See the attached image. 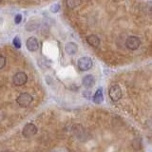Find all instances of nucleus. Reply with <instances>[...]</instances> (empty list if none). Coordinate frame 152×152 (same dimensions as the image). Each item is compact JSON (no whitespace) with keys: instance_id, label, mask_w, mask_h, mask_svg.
<instances>
[{"instance_id":"nucleus-2","label":"nucleus","mask_w":152,"mask_h":152,"mask_svg":"<svg viewBox=\"0 0 152 152\" xmlns=\"http://www.w3.org/2000/svg\"><path fill=\"white\" fill-rule=\"evenodd\" d=\"M77 66L81 71H87L92 68L93 62L89 57H81L77 62Z\"/></svg>"},{"instance_id":"nucleus-11","label":"nucleus","mask_w":152,"mask_h":152,"mask_svg":"<svg viewBox=\"0 0 152 152\" xmlns=\"http://www.w3.org/2000/svg\"><path fill=\"white\" fill-rule=\"evenodd\" d=\"M104 101V96H103V89L98 88L96 90V92L93 95V102L95 104H101Z\"/></svg>"},{"instance_id":"nucleus-7","label":"nucleus","mask_w":152,"mask_h":152,"mask_svg":"<svg viewBox=\"0 0 152 152\" xmlns=\"http://www.w3.org/2000/svg\"><path fill=\"white\" fill-rule=\"evenodd\" d=\"M26 47L30 51H36L39 49V43L35 37H30L26 42Z\"/></svg>"},{"instance_id":"nucleus-9","label":"nucleus","mask_w":152,"mask_h":152,"mask_svg":"<svg viewBox=\"0 0 152 152\" xmlns=\"http://www.w3.org/2000/svg\"><path fill=\"white\" fill-rule=\"evenodd\" d=\"M87 42L88 43V44L93 47V48H97L100 46V38L97 36V35H95V34H90L87 37Z\"/></svg>"},{"instance_id":"nucleus-16","label":"nucleus","mask_w":152,"mask_h":152,"mask_svg":"<svg viewBox=\"0 0 152 152\" xmlns=\"http://www.w3.org/2000/svg\"><path fill=\"white\" fill-rule=\"evenodd\" d=\"M22 20V15L21 14H17V15H15V18H14V23L15 24H20Z\"/></svg>"},{"instance_id":"nucleus-17","label":"nucleus","mask_w":152,"mask_h":152,"mask_svg":"<svg viewBox=\"0 0 152 152\" xmlns=\"http://www.w3.org/2000/svg\"><path fill=\"white\" fill-rule=\"evenodd\" d=\"M3 152H10V151H8V150H5V151H3Z\"/></svg>"},{"instance_id":"nucleus-5","label":"nucleus","mask_w":152,"mask_h":152,"mask_svg":"<svg viewBox=\"0 0 152 152\" xmlns=\"http://www.w3.org/2000/svg\"><path fill=\"white\" fill-rule=\"evenodd\" d=\"M37 132V127L34 124L28 123L23 127L22 129V134L25 138H31L32 136H34Z\"/></svg>"},{"instance_id":"nucleus-1","label":"nucleus","mask_w":152,"mask_h":152,"mask_svg":"<svg viewBox=\"0 0 152 152\" xmlns=\"http://www.w3.org/2000/svg\"><path fill=\"white\" fill-rule=\"evenodd\" d=\"M32 100H33V98H32V96L30 93L24 92V93H21L17 97L16 102H17V104L21 107H28L31 104Z\"/></svg>"},{"instance_id":"nucleus-4","label":"nucleus","mask_w":152,"mask_h":152,"mask_svg":"<svg viewBox=\"0 0 152 152\" xmlns=\"http://www.w3.org/2000/svg\"><path fill=\"white\" fill-rule=\"evenodd\" d=\"M141 45V40L139 37L137 36H129L126 40V47L128 50H136Z\"/></svg>"},{"instance_id":"nucleus-8","label":"nucleus","mask_w":152,"mask_h":152,"mask_svg":"<svg viewBox=\"0 0 152 152\" xmlns=\"http://www.w3.org/2000/svg\"><path fill=\"white\" fill-rule=\"evenodd\" d=\"M78 50V46L73 42H69L68 44H66L65 46V51L66 53H68L69 55H73L75 54Z\"/></svg>"},{"instance_id":"nucleus-13","label":"nucleus","mask_w":152,"mask_h":152,"mask_svg":"<svg viewBox=\"0 0 152 152\" xmlns=\"http://www.w3.org/2000/svg\"><path fill=\"white\" fill-rule=\"evenodd\" d=\"M12 44L13 46L16 48V49H20L21 48V40H20V38H19L18 36H15L13 38V40H12Z\"/></svg>"},{"instance_id":"nucleus-6","label":"nucleus","mask_w":152,"mask_h":152,"mask_svg":"<svg viewBox=\"0 0 152 152\" xmlns=\"http://www.w3.org/2000/svg\"><path fill=\"white\" fill-rule=\"evenodd\" d=\"M27 81H28L27 74L25 72H22V71L15 73L13 75V77H12V82H13L14 85L17 86V87L25 85L27 83Z\"/></svg>"},{"instance_id":"nucleus-10","label":"nucleus","mask_w":152,"mask_h":152,"mask_svg":"<svg viewBox=\"0 0 152 152\" xmlns=\"http://www.w3.org/2000/svg\"><path fill=\"white\" fill-rule=\"evenodd\" d=\"M82 83L84 85V87H86V88H91L92 86L94 85V83H95L94 77H93L92 75H86L85 77L83 78Z\"/></svg>"},{"instance_id":"nucleus-18","label":"nucleus","mask_w":152,"mask_h":152,"mask_svg":"<svg viewBox=\"0 0 152 152\" xmlns=\"http://www.w3.org/2000/svg\"><path fill=\"white\" fill-rule=\"evenodd\" d=\"M55 152H59V151H55Z\"/></svg>"},{"instance_id":"nucleus-12","label":"nucleus","mask_w":152,"mask_h":152,"mask_svg":"<svg viewBox=\"0 0 152 152\" xmlns=\"http://www.w3.org/2000/svg\"><path fill=\"white\" fill-rule=\"evenodd\" d=\"M79 0H66V6L69 9H74L75 7L78 6Z\"/></svg>"},{"instance_id":"nucleus-15","label":"nucleus","mask_w":152,"mask_h":152,"mask_svg":"<svg viewBox=\"0 0 152 152\" xmlns=\"http://www.w3.org/2000/svg\"><path fill=\"white\" fill-rule=\"evenodd\" d=\"M6 65V58L3 55H0V69H2Z\"/></svg>"},{"instance_id":"nucleus-3","label":"nucleus","mask_w":152,"mask_h":152,"mask_svg":"<svg viewBox=\"0 0 152 152\" xmlns=\"http://www.w3.org/2000/svg\"><path fill=\"white\" fill-rule=\"evenodd\" d=\"M108 94H109V97H110V99L112 100L113 102L119 101V100L122 98V90H121V88L119 87L118 85H113V86H111L110 88H109Z\"/></svg>"},{"instance_id":"nucleus-14","label":"nucleus","mask_w":152,"mask_h":152,"mask_svg":"<svg viewBox=\"0 0 152 152\" xmlns=\"http://www.w3.org/2000/svg\"><path fill=\"white\" fill-rule=\"evenodd\" d=\"M50 12H53V13L58 12H59V10H60V5H59L58 3H55V4H53V5H51L50 8Z\"/></svg>"}]
</instances>
